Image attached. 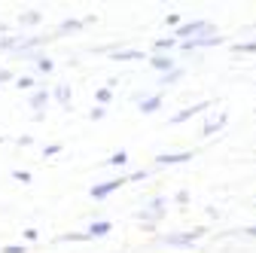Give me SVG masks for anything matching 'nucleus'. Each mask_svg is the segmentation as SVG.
Returning <instances> with one entry per match:
<instances>
[{
    "mask_svg": "<svg viewBox=\"0 0 256 253\" xmlns=\"http://www.w3.org/2000/svg\"><path fill=\"white\" fill-rule=\"evenodd\" d=\"M192 152H174V156H158V165H180V162H189Z\"/></svg>",
    "mask_w": 256,
    "mask_h": 253,
    "instance_id": "nucleus-2",
    "label": "nucleus"
},
{
    "mask_svg": "<svg viewBox=\"0 0 256 253\" xmlns=\"http://www.w3.org/2000/svg\"><path fill=\"white\" fill-rule=\"evenodd\" d=\"M37 61H40V68H43V70H52V61H49V58H37Z\"/></svg>",
    "mask_w": 256,
    "mask_h": 253,
    "instance_id": "nucleus-17",
    "label": "nucleus"
},
{
    "mask_svg": "<svg viewBox=\"0 0 256 253\" xmlns=\"http://www.w3.org/2000/svg\"><path fill=\"white\" fill-rule=\"evenodd\" d=\"M122 183H125V180H113V183H101V186H94V189H92V196H94V198H104V196H110V192H116V189H119Z\"/></svg>",
    "mask_w": 256,
    "mask_h": 253,
    "instance_id": "nucleus-1",
    "label": "nucleus"
},
{
    "mask_svg": "<svg viewBox=\"0 0 256 253\" xmlns=\"http://www.w3.org/2000/svg\"><path fill=\"white\" fill-rule=\"evenodd\" d=\"M204 28H208L204 22H189V24H183V28L177 30V37H183V40H186V37H196L198 30H204Z\"/></svg>",
    "mask_w": 256,
    "mask_h": 253,
    "instance_id": "nucleus-3",
    "label": "nucleus"
},
{
    "mask_svg": "<svg viewBox=\"0 0 256 253\" xmlns=\"http://www.w3.org/2000/svg\"><path fill=\"white\" fill-rule=\"evenodd\" d=\"M158 104H162V98H150L146 104H140V110L144 113H152V110H158Z\"/></svg>",
    "mask_w": 256,
    "mask_h": 253,
    "instance_id": "nucleus-8",
    "label": "nucleus"
},
{
    "mask_svg": "<svg viewBox=\"0 0 256 253\" xmlns=\"http://www.w3.org/2000/svg\"><path fill=\"white\" fill-rule=\"evenodd\" d=\"M107 162H110V165H122V162H125V152H116V156H110Z\"/></svg>",
    "mask_w": 256,
    "mask_h": 253,
    "instance_id": "nucleus-14",
    "label": "nucleus"
},
{
    "mask_svg": "<svg viewBox=\"0 0 256 253\" xmlns=\"http://www.w3.org/2000/svg\"><path fill=\"white\" fill-rule=\"evenodd\" d=\"M4 30H6V24H4V22H0V34H4Z\"/></svg>",
    "mask_w": 256,
    "mask_h": 253,
    "instance_id": "nucleus-21",
    "label": "nucleus"
},
{
    "mask_svg": "<svg viewBox=\"0 0 256 253\" xmlns=\"http://www.w3.org/2000/svg\"><path fill=\"white\" fill-rule=\"evenodd\" d=\"M204 107H208V101H204V104H196V107H189V110H180V113L174 116V122H186V119H192L196 113H202Z\"/></svg>",
    "mask_w": 256,
    "mask_h": 253,
    "instance_id": "nucleus-5",
    "label": "nucleus"
},
{
    "mask_svg": "<svg viewBox=\"0 0 256 253\" xmlns=\"http://www.w3.org/2000/svg\"><path fill=\"white\" fill-rule=\"evenodd\" d=\"M22 22L24 24H34V22H40V12H28V16H22Z\"/></svg>",
    "mask_w": 256,
    "mask_h": 253,
    "instance_id": "nucleus-12",
    "label": "nucleus"
},
{
    "mask_svg": "<svg viewBox=\"0 0 256 253\" xmlns=\"http://www.w3.org/2000/svg\"><path fill=\"white\" fill-rule=\"evenodd\" d=\"M12 177H16V180H18V183H30V174H28V171H16V174H12Z\"/></svg>",
    "mask_w": 256,
    "mask_h": 253,
    "instance_id": "nucleus-13",
    "label": "nucleus"
},
{
    "mask_svg": "<svg viewBox=\"0 0 256 253\" xmlns=\"http://www.w3.org/2000/svg\"><path fill=\"white\" fill-rule=\"evenodd\" d=\"M107 232H110V223H92L88 226V238H101Z\"/></svg>",
    "mask_w": 256,
    "mask_h": 253,
    "instance_id": "nucleus-6",
    "label": "nucleus"
},
{
    "mask_svg": "<svg viewBox=\"0 0 256 253\" xmlns=\"http://www.w3.org/2000/svg\"><path fill=\"white\" fill-rule=\"evenodd\" d=\"M198 235H202V229L189 232V235H168V238H165V244H192V241H196Z\"/></svg>",
    "mask_w": 256,
    "mask_h": 253,
    "instance_id": "nucleus-4",
    "label": "nucleus"
},
{
    "mask_svg": "<svg viewBox=\"0 0 256 253\" xmlns=\"http://www.w3.org/2000/svg\"><path fill=\"white\" fill-rule=\"evenodd\" d=\"M238 49H241V52H253V49H256V43H241Z\"/></svg>",
    "mask_w": 256,
    "mask_h": 253,
    "instance_id": "nucleus-19",
    "label": "nucleus"
},
{
    "mask_svg": "<svg viewBox=\"0 0 256 253\" xmlns=\"http://www.w3.org/2000/svg\"><path fill=\"white\" fill-rule=\"evenodd\" d=\"M80 24H82V22H80V18H68V22H64V24H61V28H58V30H61V34H70V30H76V28H80Z\"/></svg>",
    "mask_w": 256,
    "mask_h": 253,
    "instance_id": "nucleus-7",
    "label": "nucleus"
},
{
    "mask_svg": "<svg viewBox=\"0 0 256 253\" xmlns=\"http://www.w3.org/2000/svg\"><path fill=\"white\" fill-rule=\"evenodd\" d=\"M46 98H49V94H46V92H40V94H34V101H30V104H34V107L40 110V107L46 104Z\"/></svg>",
    "mask_w": 256,
    "mask_h": 253,
    "instance_id": "nucleus-11",
    "label": "nucleus"
},
{
    "mask_svg": "<svg viewBox=\"0 0 256 253\" xmlns=\"http://www.w3.org/2000/svg\"><path fill=\"white\" fill-rule=\"evenodd\" d=\"M177 76H180V70H171V74H168V76H165V80H162V82H174V80H177Z\"/></svg>",
    "mask_w": 256,
    "mask_h": 253,
    "instance_id": "nucleus-18",
    "label": "nucleus"
},
{
    "mask_svg": "<svg viewBox=\"0 0 256 253\" xmlns=\"http://www.w3.org/2000/svg\"><path fill=\"white\" fill-rule=\"evenodd\" d=\"M0 253H24V247H18V244H10V247H4Z\"/></svg>",
    "mask_w": 256,
    "mask_h": 253,
    "instance_id": "nucleus-15",
    "label": "nucleus"
},
{
    "mask_svg": "<svg viewBox=\"0 0 256 253\" xmlns=\"http://www.w3.org/2000/svg\"><path fill=\"white\" fill-rule=\"evenodd\" d=\"M247 235H256V226H253V229H247Z\"/></svg>",
    "mask_w": 256,
    "mask_h": 253,
    "instance_id": "nucleus-20",
    "label": "nucleus"
},
{
    "mask_svg": "<svg viewBox=\"0 0 256 253\" xmlns=\"http://www.w3.org/2000/svg\"><path fill=\"white\" fill-rule=\"evenodd\" d=\"M152 68H158V70H168V68H171V58H165V55H162V58H152Z\"/></svg>",
    "mask_w": 256,
    "mask_h": 253,
    "instance_id": "nucleus-9",
    "label": "nucleus"
},
{
    "mask_svg": "<svg viewBox=\"0 0 256 253\" xmlns=\"http://www.w3.org/2000/svg\"><path fill=\"white\" fill-rule=\"evenodd\" d=\"M116 61H132V58H140V52H113Z\"/></svg>",
    "mask_w": 256,
    "mask_h": 253,
    "instance_id": "nucleus-10",
    "label": "nucleus"
},
{
    "mask_svg": "<svg viewBox=\"0 0 256 253\" xmlns=\"http://www.w3.org/2000/svg\"><path fill=\"white\" fill-rule=\"evenodd\" d=\"M18 86H22V88H30V86H34V80H30V76H22Z\"/></svg>",
    "mask_w": 256,
    "mask_h": 253,
    "instance_id": "nucleus-16",
    "label": "nucleus"
}]
</instances>
